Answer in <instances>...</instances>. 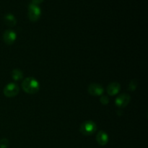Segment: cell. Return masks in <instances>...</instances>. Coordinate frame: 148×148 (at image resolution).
<instances>
[{
    "label": "cell",
    "instance_id": "1",
    "mask_svg": "<svg viewBox=\"0 0 148 148\" xmlns=\"http://www.w3.org/2000/svg\"><path fill=\"white\" fill-rule=\"evenodd\" d=\"M22 88L28 94H36L40 90V83L34 77H27L22 82Z\"/></svg>",
    "mask_w": 148,
    "mask_h": 148
},
{
    "label": "cell",
    "instance_id": "2",
    "mask_svg": "<svg viewBox=\"0 0 148 148\" xmlns=\"http://www.w3.org/2000/svg\"><path fill=\"white\" fill-rule=\"evenodd\" d=\"M97 130V125L92 120H88L82 123L79 127V132L83 135L90 136L95 134Z\"/></svg>",
    "mask_w": 148,
    "mask_h": 148
},
{
    "label": "cell",
    "instance_id": "3",
    "mask_svg": "<svg viewBox=\"0 0 148 148\" xmlns=\"http://www.w3.org/2000/svg\"><path fill=\"white\" fill-rule=\"evenodd\" d=\"M41 15V10L38 4L31 2L27 9V16L31 22H37L40 19Z\"/></svg>",
    "mask_w": 148,
    "mask_h": 148
},
{
    "label": "cell",
    "instance_id": "4",
    "mask_svg": "<svg viewBox=\"0 0 148 148\" xmlns=\"http://www.w3.org/2000/svg\"><path fill=\"white\" fill-rule=\"evenodd\" d=\"M19 92H20V88H19L18 85L13 83V82L7 84L3 90L4 95L7 98L15 97L16 95H18Z\"/></svg>",
    "mask_w": 148,
    "mask_h": 148
},
{
    "label": "cell",
    "instance_id": "5",
    "mask_svg": "<svg viewBox=\"0 0 148 148\" xmlns=\"http://www.w3.org/2000/svg\"><path fill=\"white\" fill-rule=\"evenodd\" d=\"M130 100H131V97L129 94L123 93L119 95L115 100V104L118 108H125L126 106H128L130 103Z\"/></svg>",
    "mask_w": 148,
    "mask_h": 148
},
{
    "label": "cell",
    "instance_id": "6",
    "mask_svg": "<svg viewBox=\"0 0 148 148\" xmlns=\"http://www.w3.org/2000/svg\"><path fill=\"white\" fill-rule=\"evenodd\" d=\"M3 40L7 45H12L17 39V34L12 30H7L4 32L2 36Z\"/></svg>",
    "mask_w": 148,
    "mask_h": 148
},
{
    "label": "cell",
    "instance_id": "7",
    "mask_svg": "<svg viewBox=\"0 0 148 148\" xmlns=\"http://www.w3.org/2000/svg\"><path fill=\"white\" fill-rule=\"evenodd\" d=\"M88 92L93 96H101L104 92V88L100 84L92 83L88 86Z\"/></svg>",
    "mask_w": 148,
    "mask_h": 148
},
{
    "label": "cell",
    "instance_id": "8",
    "mask_svg": "<svg viewBox=\"0 0 148 148\" xmlns=\"http://www.w3.org/2000/svg\"><path fill=\"white\" fill-rule=\"evenodd\" d=\"M121 90V85L118 82H111L107 87V92L111 96H114L118 94Z\"/></svg>",
    "mask_w": 148,
    "mask_h": 148
},
{
    "label": "cell",
    "instance_id": "9",
    "mask_svg": "<svg viewBox=\"0 0 148 148\" xmlns=\"http://www.w3.org/2000/svg\"><path fill=\"white\" fill-rule=\"evenodd\" d=\"M96 141L101 146L106 145L108 143V135L106 132L100 131L96 135Z\"/></svg>",
    "mask_w": 148,
    "mask_h": 148
},
{
    "label": "cell",
    "instance_id": "10",
    "mask_svg": "<svg viewBox=\"0 0 148 148\" xmlns=\"http://www.w3.org/2000/svg\"><path fill=\"white\" fill-rule=\"evenodd\" d=\"M4 23L9 27H14L17 24V20H16L15 17L11 13H8L4 15Z\"/></svg>",
    "mask_w": 148,
    "mask_h": 148
},
{
    "label": "cell",
    "instance_id": "11",
    "mask_svg": "<svg viewBox=\"0 0 148 148\" xmlns=\"http://www.w3.org/2000/svg\"><path fill=\"white\" fill-rule=\"evenodd\" d=\"M12 77L14 81H20L23 78V72L19 69H13L12 72Z\"/></svg>",
    "mask_w": 148,
    "mask_h": 148
},
{
    "label": "cell",
    "instance_id": "12",
    "mask_svg": "<svg viewBox=\"0 0 148 148\" xmlns=\"http://www.w3.org/2000/svg\"><path fill=\"white\" fill-rule=\"evenodd\" d=\"M9 147V140L7 138H3L0 140V148H7Z\"/></svg>",
    "mask_w": 148,
    "mask_h": 148
},
{
    "label": "cell",
    "instance_id": "13",
    "mask_svg": "<svg viewBox=\"0 0 148 148\" xmlns=\"http://www.w3.org/2000/svg\"><path fill=\"white\" fill-rule=\"evenodd\" d=\"M100 101H101V103L103 104V105H107V104L109 103V98L107 96H106V95H103V96H101V98H100Z\"/></svg>",
    "mask_w": 148,
    "mask_h": 148
},
{
    "label": "cell",
    "instance_id": "14",
    "mask_svg": "<svg viewBox=\"0 0 148 148\" xmlns=\"http://www.w3.org/2000/svg\"><path fill=\"white\" fill-rule=\"evenodd\" d=\"M137 81H136L135 79H134V80H132L131 82H130V87H129V90H134L137 88Z\"/></svg>",
    "mask_w": 148,
    "mask_h": 148
},
{
    "label": "cell",
    "instance_id": "15",
    "mask_svg": "<svg viewBox=\"0 0 148 148\" xmlns=\"http://www.w3.org/2000/svg\"><path fill=\"white\" fill-rule=\"evenodd\" d=\"M43 1V0H32V2L34 3V4H38V5L39 4H40V3H42Z\"/></svg>",
    "mask_w": 148,
    "mask_h": 148
}]
</instances>
